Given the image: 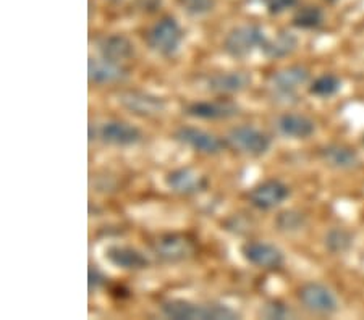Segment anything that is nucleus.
<instances>
[{"label": "nucleus", "instance_id": "obj_28", "mask_svg": "<svg viewBox=\"0 0 364 320\" xmlns=\"http://www.w3.org/2000/svg\"><path fill=\"white\" fill-rule=\"evenodd\" d=\"M298 4V0H266L267 11L271 15H280L289 9H293Z\"/></svg>", "mask_w": 364, "mask_h": 320}, {"label": "nucleus", "instance_id": "obj_15", "mask_svg": "<svg viewBox=\"0 0 364 320\" xmlns=\"http://www.w3.org/2000/svg\"><path fill=\"white\" fill-rule=\"evenodd\" d=\"M105 259L123 270H141L149 264L143 253L130 246H109L105 249Z\"/></svg>", "mask_w": 364, "mask_h": 320}, {"label": "nucleus", "instance_id": "obj_5", "mask_svg": "<svg viewBox=\"0 0 364 320\" xmlns=\"http://www.w3.org/2000/svg\"><path fill=\"white\" fill-rule=\"evenodd\" d=\"M298 299L304 309L314 314H333L338 309L336 294L321 283H306L298 291Z\"/></svg>", "mask_w": 364, "mask_h": 320}, {"label": "nucleus", "instance_id": "obj_19", "mask_svg": "<svg viewBox=\"0 0 364 320\" xmlns=\"http://www.w3.org/2000/svg\"><path fill=\"white\" fill-rule=\"evenodd\" d=\"M279 131L287 138L295 139H306L313 135L316 126L314 121L308 118L306 115L299 114H285L282 115L277 121Z\"/></svg>", "mask_w": 364, "mask_h": 320}, {"label": "nucleus", "instance_id": "obj_2", "mask_svg": "<svg viewBox=\"0 0 364 320\" xmlns=\"http://www.w3.org/2000/svg\"><path fill=\"white\" fill-rule=\"evenodd\" d=\"M149 48L164 57H172L180 49L183 31L172 16H164L146 34Z\"/></svg>", "mask_w": 364, "mask_h": 320}, {"label": "nucleus", "instance_id": "obj_13", "mask_svg": "<svg viewBox=\"0 0 364 320\" xmlns=\"http://www.w3.org/2000/svg\"><path fill=\"white\" fill-rule=\"evenodd\" d=\"M186 115L201 120H225L238 115L240 109L237 104L230 101H214V102H195L186 107Z\"/></svg>", "mask_w": 364, "mask_h": 320}, {"label": "nucleus", "instance_id": "obj_10", "mask_svg": "<svg viewBox=\"0 0 364 320\" xmlns=\"http://www.w3.org/2000/svg\"><path fill=\"white\" fill-rule=\"evenodd\" d=\"M309 79V70L301 65L287 67L284 70L275 72L271 79H269V86L277 96H291L299 86L306 84Z\"/></svg>", "mask_w": 364, "mask_h": 320}, {"label": "nucleus", "instance_id": "obj_29", "mask_svg": "<svg viewBox=\"0 0 364 320\" xmlns=\"http://www.w3.org/2000/svg\"><path fill=\"white\" fill-rule=\"evenodd\" d=\"M87 278H90V280H87V283H90V291H96L105 283V277L97 269H94V267L90 269Z\"/></svg>", "mask_w": 364, "mask_h": 320}, {"label": "nucleus", "instance_id": "obj_1", "mask_svg": "<svg viewBox=\"0 0 364 320\" xmlns=\"http://www.w3.org/2000/svg\"><path fill=\"white\" fill-rule=\"evenodd\" d=\"M164 316L175 320H233L238 314L224 304H195L183 299H170L161 306Z\"/></svg>", "mask_w": 364, "mask_h": 320}, {"label": "nucleus", "instance_id": "obj_22", "mask_svg": "<svg viewBox=\"0 0 364 320\" xmlns=\"http://www.w3.org/2000/svg\"><path fill=\"white\" fill-rule=\"evenodd\" d=\"M324 21V13L316 5H304L293 16V25L299 29H314Z\"/></svg>", "mask_w": 364, "mask_h": 320}, {"label": "nucleus", "instance_id": "obj_14", "mask_svg": "<svg viewBox=\"0 0 364 320\" xmlns=\"http://www.w3.org/2000/svg\"><path fill=\"white\" fill-rule=\"evenodd\" d=\"M99 136L105 144L132 145L139 141L141 131L136 126L125 123V121H107L99 130Z\"/></svg>", "mask_w": 364, "mask_h": 320}, {"label": "nucleus", "instance_id": "obj_20", "mask_svg": "<svg viewBox=\"0 0 364 320\" xmlns=\"http://www.w3.org/2000/svg\"><path fill=\"white\" fill-rule=\"evenodd\" d=\"M321 157L327 165L340 170H348L360 164V157L355 149L345 144H331L321 149Z\"/></svg>", "mask_w": 364, "mask_h": 320}, {"label": "nucleus", "instance_id": "obj_24", "mask_svg": "<svg viewBox=\"0 0 364 320\" xmlns=\"http://www.w3.org/2000/svg\"><path fill=\"white\" fill-rule=\"evenodd\" d=\"M351 241H353V236H351L348 231H345L342 228H336V230L328 231L326 236V246L328 251L333 254L345 253L346 249H350Z\"/></svg>", "mask_w": 364, "mask_h": 320}, {"label": "nucleus", "instance_id": "obj_12", "mask_svg": "<svg viewBox=\"0 0 364 320\" xmlns=\"http://www.w3.org/2000/svg\"><path fill=\"white\" fill-rule=\"evenodd\" d=\"M166 186L178 194H196L208 188V178L193 168H177L166 177Z\"/></svg>", "mask_w": 364, "mask_h": 320}, {"label": "nucleus", "instance_id": "obj_23", "mask_svg": "<svg viewBox=\"0 0 364 320\" xmlns=\"http://www.w3.org/2000/svg\"><path fill=\"white\" fill-rule=\"evenodd\" d=\"M340 87H342V81H340L337 75L326 73L313 81L309 92L318 97H332L340 91Z\"/></svg>", "mask_w": 364, "mask_h": 320}, {"label": "nucleus", "instance_id": "obj_18", "mask_svg": "<svg viewBox=\"0 0 364 320\" xmlns=\"http://www.w3.org/2000/svg\"><path fill=\"white\" fill-rule=\"evenodd\" d=\"M99 52L102 58L115 63H122L132 58L134 54V45L128 38L122 34H114V36L104 38L99 40Z\"/></svg>", "mask_w": 364, "mask_h": 320}, {"label": "nucleus", "instance_id": "obj_31", "mask_svg": "<svg viewBox=\"0 0 364 320\" xmlns=\"http://www.w3.org/2000/svg\"><path fill=\"white\" fill-rule=\"evenodd\" d=\"M326 2H331V4H333V2H337V0H326Z\"/></svg>", "mask_w": 364, "mask_h": 320}, {"label": "nucleus", "instance_id": "obj_25", "mask_svg": "<svg viewBox=\"0 0 364 320\" xmlns=\"http://www.w3.org/2000/svg\"><path fill=\"white\" fill-rule=\"evenodd\" d=\"M180 9L190 16H203L215 9V0H177Z\"/></svg>", "mask_w": 364, "mask_h": 320}, {"label": "nucleus", "instance_id": "obj_11", "mask_svg": "<svg viewBox=\"0 0 364 320\" xmlns=\"http://www.w3.org/2000/svg\"><path fill=\"white\" fill-rule=\"evenodd\" d=\"M243 258L250 264L261 267V269H279L284 264V254L279 248L269 243H246L242 248Z\"/></svg>", "mask_w": 364, "mask_h": 320}, {"label": "nucleus", "instance_id": "obj_8", "mask_svg": "<svg viewBox=\"0 0 364 320\" xmlns=\"http://www.w3.org/2000/svg\"><path fill=\"white\" fill-rule=\"evenodd\" d=\"M175 139L180 141L181 144L188 145V148L198 150V153L203 154H219L222 149H224V141L215 135H210V133L199 130L195 126H183L177 130L175 133Z\"/></svg>", "mask_w": 364, "mask_h": 320}, {"label": "nucleus", "instance_id": "obj_27", "mask_svg": "<svg viewBox=\"0 0 364 320\" xmlns=\"http://www.w3.org/2000/svg\"><path fill=\"white\" fill-rule=\"evenodd\" d=\"M262 316L266 319H289L291 316V312L285 304H282L279 301H274L269 302V304L264 307Z\"/></svg>", "mask_w": 364, "mask_h": 320}, {"label": "nucleus", "instance_id": "obj_16", "mask_svg": "<svg viewBox=\"0 0 364 320\" xmlns=\"http://www.w3.org/2000/svg\"><path fill=\"white\" fill-rule=\"evenodd\" d=\"M87 77H90L91 83L96 84L115 83V81L127 78V70L120 63L105 60V58H102V60L90 58V62H87Z\"/></svg>", "mask_w": 364, "mask_h": 320}, {"label": "nucleus", "instance_id": "obj_7", "mask_svg": "<svg viewBox=\"0 0 364 320\" xmlns=\"http://www.w3.org/2000/svg\"><path fill=\"white\" fill-rule=\"evenodd\" d=\"M119 102L122 104V107H125L128 110V112L138 116H144V118L157 116L166 110V102H164L161 97L146 94V92L139 91L120 92Z\"/></svg>", "mask_w": 364, "mask_h": 320}, {"label": "nucleus", "instance_id": "obj_3", "mask_svg": "<svg viewBox=\"0 0 364 320\" xmlns=\"http://www.w3.org/2000/svg\"><path fill=\"white\" fill-rule=\"evenodd\" d=\"M267 43L266 34L256 25H243L233 28L224 40V49L233 58L250 55L256 48H262Z\"/></svg>", "mask_w": 364, "mask_h": 320}, {"label": "nucleus", "instance_id": "obj_30", "mask_svg": "<svg viewBox=\"0 0 364 320\" xmlns=\"http://www.w3.org/2000/svg\"><path fill=\"white\" fill-rule=\"evenodd\" d=\"M110 2H114V4H120V2H123V0H110Z\"/></svg>", "mask_w": 364, "mask_h": 320}, {"label": "nucleus", "instance_id": "obj_21", "mask_svg": "<svg viewBox=\"0 0 364 320\" xmlns=\"http://www.w3.org/2000/svg\"><path fill=\"white\" fill-rule=\"evenodd\" d=\"M296 45L298 39L295 34L290 31H280L277 34V38L267 40V43L262 45V52L267 58L275 60V58H284L291 55L293 52H295Z\"/></svg>", "mask_w": 364, "mask_h": 320}, {"label": "nucleus", "instance_id": "obj_6", "mask_svg": "<svg viewBox=\"0 0 364 320\" xmlns=\"http://www.w3.org/2000/svg\"><path fill=\"white\" fill-rule=\"evenodd\" d=\"M152 251L164 262H181L190 259L196 248L191 240L183 235H164L152 244Z\"/></svg>", "mask_w": 364, "mask_h": 320}, {"label": "nucleus", "instance_id": "obj_9", "mask_svg": "<svg viewBox=\"0 0 364 320\" xmlns=\"http://www.w3.org/2000/svg\"><path fill=\"white\" fill-rule=\"evenodd\" d=\"M289 196V186L279 182V180H267V182L257 184L251 189L250 202L255 207L261 209V211H269V209L280 206Z\"/></svg>", "mask_w": 364, "mask_h": 320}, {"label": "nucleus", "instance_id": "obj_17", "mask_svg": "<svg viewBox=\"0 0 364 320\" xmlns=\"http://www.w3.org/2000/svg\"><path fill=\"white\" fill-rule=\"evenodd\" d=\"M205 84H208L209 91L230 94V92H240L246 89L251 84V75L246 72L217 73L208 78V83Z\"/></svg>", "mask_w": 364, "mask_h": 320}, {"label": "nucleus", "instance_id": "obj_26", "mask_svg": "<svg viewBox=\"0 0 364 320\" xmlns=\"http://www.w3.org/2000/svg\"><path fill=\"white\" fill-rule=\"evenodd\" d=\"M277 226L282 231H298L304 224L303 214L295 211H285L277 217Z\"/></svg>", "mask_w": 364, "mask_h": 320}, {"label": "nucleus", "instance_id": "obj_32", "mask_svg": "<svg viewBox=\"0 0 364 320\" xmlns=\"http://www.w3.org/2000/svg\"><path fill=\"white\" fill-rule=\"evenodd\" d=\"M361 143H363V145H364V136H363V141H361Z\"/></svg>", "mask_w": 364, "mask_h": 320}, {"label": "nucleus", "instance_id": "obj_4", "mask_svg": "<svg viewBox=\"0 0 364 320\" xmlns=\"http://www.w3.org/2000/svg\"><path fill=\"white\" fill-rule=\"evenodd\" d=\"M228 143L233 149L250 155H262L271 148V138L255 126H237L228 133Z\"/></svg>", "mask_w": 364, "mask_h": 320}]
</instances>
